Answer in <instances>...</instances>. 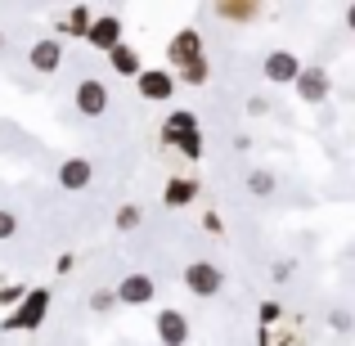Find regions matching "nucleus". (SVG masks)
Instances as JSON below:
<instances>
[{
    "mask_svg": "<svg viewBox=\"0 0 355 346\" xmlns=\"http://www.w3.org/2000/svg\"><path fill=\"white\" fill-rule=\"evenodd\" d=\"M139 220H144V216H139V207H117V230H121V234L139 230Z\"/></svg>",
    "mask_w": 355,
    "mask_h": 346,
    "instance_id": "aec40b11",
    "label": "nucleus"
},
{
    "mask_svg": "<svg viewBox=\"0 0 355 346\" xmlns=\"http://www.w3.org/2000/svg\"><path fill=\"white\" fill-rule=\"evenodd\" d=\"M297 72H302V59L288 50H275L266 54V77L275 81V86H288V81H297Z\"/></svg>",
    "mask_w": 355,
    "mask_h": 346,
    "instance_id": "0eeeda50",
    "label": "nucleus"
},
{
    "mask_svg": "<svg viewBox=\"0 0 355 346\" xmlns=\"http://www.w3.org/2000/svg\"><path fill=\"white\" fill-rule=\"evenodd\" d=\"M108 63H113L117 77H139V72H144V63H139V50H130V45H117V50H108Z\"/></svg>",
    "mask_w": 355,
    "mask_h": 346,
    "instance_id": "ddd939ff",
    "label": "nucleus"
},
{
    "mask_svg": "<svg viewBox=\"0 0 355 346\" xmlns=\"http://www.w3.org/2000/svg\"><path fill=\"white\" fill-rule=\"evenodd\" d=\"M0 45H5V36H0Z\"/></svg>",
    "mask_w": 355,
    "mask_h": 346,
    "instance_id": "393cba45",
    "label": "nucleus"
},
{
    "mask_svg": "<svg viewBox=\"0 0 355 346\" xmlns=\"http://www.w3.org/2000/svg\"><path fill=\"white\" fill-rule=\"evenodd\" d=\"M261 320L275 324V320H279V306H275V302H266V306H261Z\"/></svg>",
    "mask_w": 355,
    "mask_h": 346,
    "instance_id": "b1692460",
    "label": "nucleus"
},
{
    "mask_svg": "<svg viewBox=\"0 0 355 346\" xmlns=\"http://www.w3.org/2000/svg\"><path fill=\"white\" fill-rule=\"evenodd\" d=\"M27 63H32L36 72H45V77H50V72H59V63H63V45L54 41V36H45V41H36V45H32Z\"/></svg>",
    "mask_w": 355,
    "mask_h": 346,
    "instance_id": "6e6552de",
    "label": "nucleus"
},
{
    "mask_svg": "<svg viewBox=\"0 0 355 346\" xmlns=\"http://www.w3.org/2000/svg\"><path fill=\"white\" fill-rule=\"evenodd\" d=\"M220 18H234V23H252L261 14V5H216Z\"/></svg>",
    "mask_w": 355,
    "mask_h": 346,
    "instance_id": "dca6fc26",
    "label": "nucleus"
},
{
    "mask_svg": "<svg viewBox=\"0 0 355 346\" xmlns=\"http://www.w3.org/2000/svg\"><path fill=\"white\" fill-rule=\"evenodd\" d=\"M90 23H95V18H90V9H86V5H77V9L68 14V36H86V32H90Z\"/></svg>",
    "mask_w": 355,
    "mask_h": 346,
    "instance_id": "a211bd4d",
    "label": "nucleus"
},
{
    "mask_svg": "<svg viewBox=\"0 0 355 346\" xmlns=\"http://www.w3.org/2000/svg\"><path fill=\"white\" fill-rule=\"evenodd\" d=\"M189 130H193V117L189 113H171V117H166V126H162V135H166V144H171V139L189 135Z\"/></svg>",
    "mask_w": 355,
    "mask_h": 346,
    "instance_id": "2eb2a0df",
    "label": "nucleus"
},
{
    "mask_svg": "<svg viewBox=\"0 0 355 346\" xmlns=\"http://www.w3.org/2000/svg\"><path fill=\"white\" fill-rule=\"evenodd\" d=\"M86 41L95 45V50H117V45H121V23H117L113 14L95 18V23H90V32H86Z\"/></svg>",
    "mask_w": 355,
    "mask_h": 346,
    "instance_id": "9d476101",
    "label": "nucleus"
},
{
    "mask_svg": "<svg viewBox=\"0 0 355 346\" xmlns=\"http://www.w3.org/2000/svg\"><path fill=\"white\" fill-rule=\"evenodd\" d=\"M135 81H139V95H144L148 104H166V99L175 95V77L166 68H144Z\"/></svg>",
    "mask_w": 355,
    "mask_h": 346,
    "instance_id": "7ed1b4c3",
    "label": "nucleus"
},
{
    "mask_svg": "<svg viewBox=\"0 0 355 346\" xmlns=\"http://www.w3.org/2000/svg\"><path fill=\"white\" fill-rule=\"evenodd\" d=\"M90 175H95V166H90L86 157H68V162L59 166V184H63V189H72V193H77V189H86V184H90Z\"/></svg>",
    "mask_w": 355,
    "mask_h": 346,
    "instance_id": "f8f14e48",
    "label": "nucleus"
},
{
    "mask_svg": "<svg viewBox=\"0 0 355 346\" xmlns=\"http://www.w3.org/2000/svg\"><path fill=\"white\" fill-rule=\"evenodd\" d=\"M113 297H117L121 306H148V302L157 297V284H153L148 275H126V279L117 284V293H113Z\"/></svg>",
    "mask_w": 355,
    "mask_h": 346,
    "instance_id": "39448f33",
    "label": "nucleus"
},
{
    "mask_svg": "<svg viewBox=\"0 0 355 346\" xmlns=\"http://www.w3.org/2000/svg\"><path fill=\"white\" fill-rule=\"evenodd\" d=\"M333 329L347 333V329H351V315H347V311H333Z\"/></svg>",
    "mask_w": 355,
    "mask_h": 346,
    "instance_id": "5701e85b",
    "label": "nucleus"
},
{
    "mask_svg": "<svg viewBox=\"0 0 355 346\" xmlns=\"http://www.w3.org/2000/svg\"><path fill=\"white\" fill-rule=\"evenodd\" d=\"M184 288H189L193 297H216L220 284H225V275H220V266H211V261H193V266H184Z\"/></svg>",
    "mask_w": 355,
    "mask_h": 346,
    "instance_id": "f257e3e1",
    "label": "nucleus"
},
{
    "mask_svg": "<svg viewBox=\"0 0 355 346\" xmlns=\"http://www.w3.org/2000/svg\"><path fill=\"white\" fill-rule=\"evenodd\" d=\"M14 230H18V216L0 207V239H14Z\"/></svg>",
    "mask_w": 355,
    "mask_h": 346,
    "instance_id": "4be33fe9",
    "label": "nucleus"
},
{
    "mask_svg": "<svg viewBox=\"0 0 355 346\" xmlns=\"http://www.w3.org/2000/svg\"><path fill=\"white\" fill-rule=\"evenodd\" d=\"M297 90H302L306 104H320V99L329 95V72H320V68H302V72H297Z\"/></svg>",
    "mask_w": 355,
    "mask_h": 346,
    "instance_id": "9b49d317",
    "label": "nucleus"
},
{
    "mask_svg": "<svg viewBox=\"0 0 355 346\" xmlns=\"http://www.w3.org/2000/svg\"><path fill=\"white\" fill-rule=\"evenodd\" d=\"M162 198H166V207H184V202H193V198H198V184H193L189 175H175V180H166Z\"/></svg>",
    "mask_w": 355,
    "mask_h": 346,
    "instance_id": "4468645a",
    "label": "nucleus"
},
{
    "mask_svg": "<svg viewBox=\"0 0 355 346\" xmlns=\"http://www.w3.org/2000/svg\"><path fill=\"white\" fill-rule=\"evenodd\" d=\"M166 54H171L175 68H184V63L202 59V32H198V27H184V32H175V41L166 45Z\"/></svg>",
    "mask_w": 355,
    "mask_h": 346,
    "instance_id": "423d86ee",
    "label": "nucleus"
},
{
    "mask_svg": "<svg viewBox=\"0 0 355 346\" xmlns=\"http://www.w3.org/2000/svg\"><path fill=\"white\" fill-rule=\"evenodd\" d=\"M248 189L257 193V198H270V193H275V175H270V171H252L248 175Z\"/></svg>",
    "mask_w": 355,
    "mask_h": 346,
    "instance_id": "6ab92c4d",
    "label": "nucleus"
},
{
    "mask_svg": "<svg viewBox=\"0 0 355 346\" xmlns=\"http://www.w3.org/2000/svg\"><path fill=\"white\" fill-rule=\"evenodd\" d=\"M207 59H193V63H184L180 68V81H189V86H207Z\"/></svg>",
    "mask_w": 355,
    "mask_h": 346,
    "instance_id": "f3484780",
    "label": "nucleus"
},
{
    "mask_svg": "<svg viewBox=\"0 0 355 346\" xmlns=\"http://www.w3.org/2000/svg\"><path fill=\"white\" fill-rule=\"evenodd\" d=\"M113 306H117V297H113V293H95V297H90V311H99V315L113 311Z\"/></svg>",
    "mask_w": 355,
    "mask_h": 346,
    "instance_id": "412c9836",
    "label": "nucleus"
},
{
    "mask_svg": "<svg viewBox=\"0 0 355 346\" xmlns=\"http://www.w3.org/2000/svg\"><path fill=\"white\" fill-rule=\"evenodd\" d=\"M45 311H50V293H45V288H36V293H27L23 306H18V311L5 320V329H14V333L18 329H41Z\"/></svg>",
    "mask_w": 355,
    "mask_h": 346,
    "instance_id": "f03ea898",
    "label": "nucleus"
},
{
    "mask_svg": "<svg viewBox=\"0 0 355 346\" xmlns=\"http://www.w3.org/2000/svg\"><path fill=\"white\" fill-rule=\"evenodd\" d=\"M157 338H162V346H184L189 342V320L180 311H162L157 315Z\"/></svg>",
    "mask_w": 355,
    "mask_h": 346,
    "instance_id": "1a4fd4ad",
    "label": "nucleus"
},
{
    "mask_svg": "<svg viewBox=\"0 0 355 346\" xmlns=\"http://www.w3.org/2000/svg\"><path fill=\"white\" fill-rule=\"evenodd\" d=\"M72 104H77L81 117H104L108 113V86L104 81H81L77 95H72Z\"/></svg>",
    "mask_w": 355,
    "mask_h": 346,
    "instance_id": "20e7f679",
    "label": "nucleus"
}]
</instances>
